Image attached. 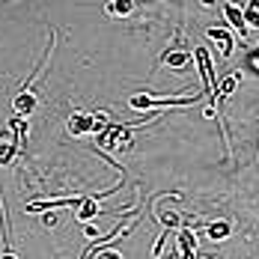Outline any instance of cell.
<instances>
[{"instance_id":"cell-3","label":"cell","mask_w":259,"mask_h":259,"mask_svg":"<svg viewBox=\"0 0 259 259\" xmlns=\"http://www.w3.org/2000/svg\"><path fill=\"white\" fill-rule=\"evenodd\" d=\"M194 60H197V66H200V72H203L206 93H214L218 78H214V66H211V57H208V51H206V48H197V51H194Z\"/></svg>"},{"instance_id":"cell-16","label":"cell","mask_w":259,"mask_h":259,"mask_svg":"<svg viewBox=\"0 0 259 259\" xmlns=\"http://www.w3.org/2000/svg\"><path fill=\"white\" fill-rule=\"evenodd\" d=\"M6 140H9V137H6V134H0V149L6 146Z\"/></svg>"},{"instance_id":"cell-11","label":"cell","mask_w":259,"mask_h":259,"mask_svg":"<svg viewBox=\"0 0 259 259\" xmlns=\"http://www.w3.org/2000/svg\"><path fill=\"white\" fill-rule=\"evenodd\" d=\"M107 12L110 15H119V18H128L134 12V0H110L107 3Z\"/></svg>"},{"instance_id":"cell-9","label":"cell","mask_w":259,"mask_h":259,"mask_svg":"<svg viewBox=\"0 0 259 259\" xmlns=\"http://www.w3.org/2000/svg\"><path fill=\"white\" fill-rule=\"evenodd\" d=\"M208 36L221 42V54H224V57H230V54H233V36H230L227 30H221V27H211V30H208Z\"/></svg>"},{"instance_id":"cell-4","label":"cell","mask_w":259,"mask_h":259,"mask_svg":"<svg viewBox=\"0 0 259 259\" xmlns=\"http://www.w3.org/2000/svg\"><path fill=\"white\" fill-rule=\"evenodd\" d=\"M83 197H57V200H42V203H30L27 211L39 214V211H54V208H66V206H80Z\"/></svg>"},{"instance_id":"cell-6","label":"cell","mask_w":259,"mask_h":259,"mask_svg":"<svg viewBox=\"0 0 259 259\" xmlns=\"http://www.w3.org/2000/svg\"><path fill=\"white\" fill-rule=\"evenodd\" d=\"M224 15H227V21L233 30H238V36L241 39H247V24H244V9H238L235 3H224Z\"/></svg>"},{"instance_id":"cell-14","label":"cell","mask_w":259,"mask_h":259,"mask_svg":"<svg viewBox=\"0 0 259 259\" xmlns=\"http://www.w3.org/2000/svg\"><path fill=\"white\" fill-rule=\"evenodd\" d=\"M96 259H122L116 250H107V247H102V250H96Z\"/></svg>"},{"instance_id":"cell-5","label":"cell","mask_w":259,"mask_h":259,"mask_svg":"<svg viewBox=\"0 0 259 259\" xmlns=\"http://www.w3.org/2000/svg\"><path fill=\"white\" fill-rule=\"evenodd\" d=\"M15 116H30V113H33V110H36V107H39V99H36V93H33V90H21V93H18V96H15Z\"/></svg>"},{"instance_id":"cell-10","label":"cell","mask_w":259,"mask_h":259,"mask_svg":"<svg viewBox=\"0 0 259 259\" xmlns=\"http://www.w3.org/2000/svg\"><path fill=\"white\" fill-rule=\"evenodd\" d=\"M230 230H233V227H230L227 221H214V224H208L206 227V235L211 238V241H224V238L230 235Z\"/></svg>"},{"instance_id":"cell-8","label":"cell","mask_w":259,"mask_h":259,"mask_svg":"<svg viewBox=\"0 0 259 259\" xmlns=\"http://www.w3.org/2000/svg\"><path fill=\"white\" fill-rule=\"evenodd\" d=\"M161 63H164L167 69H185V66L191 63V54L188 51H167L161 57Z\"/></svg>"},{"instance_id":"cell-2","label":"cell","mask_w":259,"mask_h":259,"mask_svg":"<svg viewBox=\"0 0 259 259\" xmlns=\"http://www.w3.org/2000/svg\"><path fill=\"white\" fill-rule=\"evenodd\" d=\"M203 96L200 93H191V96H167V99H152V96H131L128 104L134 110H149V107H185V104L200 102Z\"/></svg>"},{"instance_id":"cell-13","label":"cell","mask_w":259,"mask_h":259,"mask_svg":"<svg viewBox=\"0 0 259 259\" xmlns=\"http://www.w3.org/2000/svg\"><path fill=\"white\" fill-rule=\"evenodd\" d=\"M244 24L259 27V0H250V3L244 6Z\"/></svg>"},{"instance_id":"cell-17","label":"cell","mask_w":259,"mask_h":259,"mask_svg":"<svg viewBox=\"0 0 259 259\" xmlns=\"http://www.w3.org/2000/svg\"><path fill=\"white\" fill-rule=\"evenodd\" d=\"M203 259H211V256H203Z\"/></svg>"},{"instance_id":"cell-12","label":"cell","mask_w":259,"mask_h":259,"mask_svg":"<svg viewBox=\"0 0 259 259\" xmlns=\"http://www.w3.org/2000/svg\"><path fill=\"white\" fill-rule=\"evenodd\" d=\"M158 221H161L167 230H182V214L179 211H158Z\"/></svg>"},{"instance_id":"cell-1","label":"cell","mask_w":259,"mask_h":259,"mask_svg":"<svg viewBox=\"0 0 259 259\" xmlns=\"http://www.w3.org/2000/svg\"><path fill=\"white\" fill-rule=\"evenodd\" d=\"M107 125H110V122H107L104 113H72L69 122H66L69 134H75V137H83V134H102Z\"/></svg>"},{"instance_id":"cell-7","label":"cell","mask_w":259,"mask_h":259,"mask_svg":"<svg viewBox=\"0 0 259 259\" xmlns=\"http://www.w3.org/2000/svg\"><path fill=\"white\" fill-rule=\"evenodd\" d=\"M241 83V72H233L230 78H224V80H218V87H214V93H211V99H227L230 93H233L235 87Z\"/></svg>"},{"instance_id":"cell-15","label":"cell","mask_w":259,"mask_h":259,"mask_svg":"<svg viewBox=\"0 0 259 259\" xmlns=\"http://www.w3.org/2000/svg\"><path fill=\"white\" fill-rule=\"evenodd\" d=\"M0 259H18V256H15V253H12V247H6V250H3V253H0Z\"/></svg>"}]
</instances>
